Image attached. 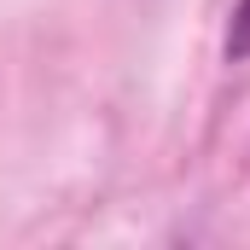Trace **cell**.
<instances>
[{
  "mask_svg": "<svg viewBox=\"0 0 250 250\" xmlns=\"http://www.w3.org/2000/svg\"><path fill=\"white\" fill-rule=\"evenodd\" d=\"M227 64H250V0H233V18H227V41H221Z\"/></svg>",
  "mask_w": 250,
  "mask_h": 250,
  "instance_id": "1",
  "label": "cell"
}]
</instances>
